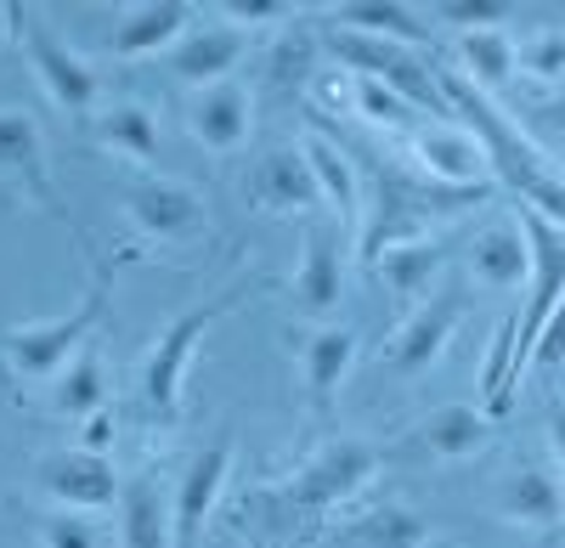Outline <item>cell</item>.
I'll return each instance as SVG.
<instances>
[{"mask_svg":"<svg viewBox=\"0 0 565 548\" xmlns=\"http://www.w3.org/2000/svg\"><path fill=\"white\" fill-rule=\"evenodd\" d=\"M79 447H85V452H108V447H114V413H108V407L79 425Z\"/></svg>","mask_w":565,"mask_h":548,"instance_id":"obj_35","label":"cell"},{"mask_svg":"<svg viewBox=\"0 0 565 548\" xmlns=\"http://www.w3.org/2000/svg\"><path fill=\"white\" fill-rule=\"evenodd\" d=\"M532 119H537L543 130H554V136H565V97H548V103H543V108H537Z\"/></svg>","mask_w":565,"mask_h":548,"instance_id":"obj_37","label":"cell"},{"mask_svg":"<svg viewBox=\"0 0 565 548\" xmlns=\"http://www.w3.org/2000/svg\"><path fill=\"white\" fill-rule=\"evenodd\" d=\"M514 68L537 85H559L565 79V29H537L514 45Z\"/></svg>","mask_w":565,"mask_h":548,"instance_id":"obj_30","label":"cell"},{"mask_svg":"<svg viewBox=\"0 0 565 548\" xmlns=\"http://www.w3.org/2000/svg\"><path fill=\"white\" fill-rule=\"evenodd\" d=\"M125 226L141 244H199L210 233V209L186 181H136L125 193Z\"/></svg>","mask_w":565,"mask_h":548,"instance_id":"obj_6","label":"cell"},{"mask_svg":"<svg viewBox=\"0 0 565 548\" xmlns=\"http://www.w3.org/2000/svg\"><path fill=\"white\" fill-rule=\"evenodd\" d=\"M306 159H311V170H317V187H322V204H328V215H334V226H340L345 238H356V233H362V209H367V193H362L356 164H351L334 142H328V136H311Z\"/></svg>","mask_w":565,"mask_h":548,"instance_id":"obj_22","label":"cell"},{"mask_svg":"<svg viewBox=\"0 0 565 548\" xmlns=\"http://www.w3.org/2000/svg\"><path fill=\"white\" fill-rule=\"evenodd\" d=\"M458 63H463V79L476 90H503L514 79V40L503 29H476V34H458Z\"/></svg>","mask_w":565,"mask_h":548,"instance_id":"obj_27","label":"cell"},{"mask_svg":"<svg viewBox=\"0 0 565 548\" xmlns=\"http://www.w3.org/2000/svg\"><path fill=\"white\" fill-rule=\"evenodd\" d=\"M351 368H356V329L351 323H322L300 340V374H306V396L317 413H328L340 401Z\"/></svg>","mask_w":565,"mask_h":548,"instance_id":"obj_17","label":"cell"},{"mask_svg":"<svg viewBox=\"0 0 565 548\" xmlns=\"http://www.w3.org/2000/svg\"><path fill=\"white\" fill-rule=\"evenodd\" d=\"M12 12L18 7H0V45H7V34H12Z\"/></svg>","mask_w":565,"mask_h":548,"instance_id":"obj_38","label":"cell"},{"mask_svg":"<svg viewBox=\"0 0 565 548\" xmlns=\"http://www.w3.org/2000/svg\"><path fill=\"white\" fill-rule=\"evenodd\" d=\"M18 34H23V45H29V63H34V79H40L45 97H52L68 119H90V114H97V103H103V74L90 68L74 45H63L45 23H18Z\"/></svg>","mask_w":565,"mask_h":548,"instance_id":"obj_8","label":"cell"},{"mask_svg":"<svg viewBox=\"0 0 565 548\" xmlns=\"http://www.w3.org/2000/svg\"><path fill=\"white\" fill-rule=\"evenodd\" d=\"M509 0H441V7H430L436 23L458 29V34H476V29H503L509 23Z\"/></svg>","mask_w":565,"mask_h":548,"instance_id":"obj_32","label":"cell"},{"mask_svg":"<svg viewBox=\"0 0 565 548\" xmlns=\"http://www.w3.org/2000/svg\"><path fill=\"white\" fill-rule=\"evenodd\" d=\"M548 447L554 464H565V401H548Z\"/></svg>","mask_w":565,"mask_h":548,"instance_id":"obj_36","label":"cell"},{"mask_svg":"<svg viewBox=\"0 0 565 548\" xmlns=\"http://www.w3.org/2000/svg\"><path fill=\"white\" fill-rule=\"evenodd\" d=\"M186 130L199 136L210 153H238L255 130V90L244 79H221L186 103Z\"/></svg>","mask_w":565,"mask_h":548,"instance_id":"obj_14","label":"cell"},{"mask_svg":"<svg viewBox=\"0 0 565 548\" xmlns=\"http://www.w3.org/2000/svg\"><path fill=\"white\" fill-rule=\"evenodd\" d=\"M193 29V7L186 0H141V7H125V18L108 34V57L114 63H141L159 57Z\"/></svg>","mask_w":565,"mask_h":548,"instance_id":"obj_16","label":"cell"},{"mask_svg":"<svg viewBox=\"0 0 565 548\" xmlns=\"http://www.w3.org/2000/svg\"><path fill=\"white\" fill-rule=\"evenodd\" d=\"M492 509L509 526H526V531H554L565 520V481L543 464H514L498 492H492Z\"/></svg>","mask_w":565,"mask_h":548,"instance_id":"obj_15","label":"cell"},{"mask_svg":"<svg viewBox=\"0 0 565 548\" xmlns=\"http://www.w3.org/2000/svg\"><path fill=\"white\" fill-rule=\"evenodd\" d=\"M463 311H469V300H463V289H436L424 305H413L407 316H402V329L391 334V345L380 351V368L385 374H396V379H418V374H430L436 362H441V351L452 345V334H458V323H463Z\"/></svg>","mask_w":565,"mask_h":548,"instance_id":"obj_5","label":"cell"},{"mask_svg":"<svg viewBox=\"0 0 565 548\" xmlns=\"http://www.w3.org/2000/svg\"><path fill=\"white\" fill-rule=\"evenodd\" d=\"M559 368H565V300H559V311L548 316V329L537 334L532 368H526V374H559Z\"/></svg>","mask_w":565,"mask_h":548,"instance_id":"obj_34","label":"cell"},{"mask_svg":"<svg viewBox=\"0 0 565 548\" xmlns=\"http://www.w3.org/2000/svg\"><path fill=\"white\" fill-rule=\"evenodd\" d=\"M244 193L255 209L271 215H317L322 209V187H317V170L306 159V148H271L255 159Z\"/></svg>","mask_w":565,"mask_h":548,"instance_id":"obj_12","label":"cell"},{"mask_svg":"<svg viewBox=\"0 0 565 548\" xmlns=\"http://www.w3.org/2000/svg\"><path fill=\"white\" fill-rule=\"evenodd\" d=\"M351 108H356L367 125H380V130H402V125H413V114H418L402 90H391L385 79H373V74H356V79H351Z\"/></svg>","mask_w":565,"mask_h":548,"instance_id":"obj_29","label":"cell"},{"mask_svg":"<svg viewBox=\"0 0 565 548\" xmlns=\"http://www.w3.org/2000/svg\"><path fill=\"white\" fill-rule=\"evenodd\" d=\"M447 255H452V244H447V238L402 244V249H385L380 260H373V278L385 283V294H391L402 311H413V305H424V300H430V294L441 289Z\"/></svg>","mask_w":565,"mask_h":548,"instance_id":"obj_19","label":"cell"},{"mask_svg":"<svg viewBox=\"0 0 565 548\" xmlns=\"http://www.w3.org/2000/svg\"><path fill=\"white\" fill-rule=\"evenodd\" d=\"M0 175L18 181V187H23L40 209H57V198H52V170H45L40 119L23 114V108H0Z\"/></svg>","mask_w":565,"mask_h":548,"instance_id":"obj_18","label":"cell"},{"mask_svg":"<svg viewBox=\"0 0 565 548\" xmlns=\"http://www.w3.org/2000/svg\"><path fill=\"white\" fill-rule=\"evenodd\" d=\"M244 300H249V283L226 289V294H215V300H204V305H193V311H181L175 323L159 329V340L148 345V356H141V368H136V407H141V419H148V425H164V430H170V425L181 419L186 362H193L199 340L221 323L226 311H238Z\"/></svg>","mask_w":565,"mask_h":548,"instance_id":"obj_3","label":"cell"},{"mask_svg":"<svg viewBox=\"0 0 565 548\" xmlns=\"http://www.w3.org/2000/svg\"><path fill=\"white\" fill-rule=\"evenodd\" d=\"M221 12H226V23L232 29H260V23H295V0H221Z\"/></svg>","mask_w":565,"mask_h":548,"instance_id":"obj_33","label":"cell"},{"mask_svg":"<svg viewBox=\"0 0 565 548\" xmlns=\"http://www.w3.org/2000/svg\"><path fill=\"white\" fill-rule=\"evenodd\" d=\"M108 294H114V260H97L85 294L63 316L0 329V368H7L18 385H57V374L85 351V340L97 334V323L108 316Z\"/></svg>","mask_w":565,"mask_h":548,"instance_id":"obj_2","label":"cell"},{"mask_svg":"<svg viewBox=\"0 0 565 548\" xmlns=\"http://www.w3.org/2000/svg\"><path fill=\"white\" fill-rule=\"evenodd\" d=\"M311 63H317V40H311V29L289 23V29L271 40V52L260 57V79H266L271 97H289V103H295V90L311 79Z\"/></svg>","mask_w":565,"mask_h":548,"instance_id":"obj_28","label":"cell"},{"mask_svg":"<svg viewBox=\"0 0 565 548\" xmlns=\"http://www.w3.org/2000/svg\"><path fill=\"white\" fill-rule=\"evenodd\" d=\"M34 481H40V492L52 497L57 509H79V515L119 509V492H125L108 452H85V447L45 452V459L34 464Z\"/></svg>","mask_w":565,"mask_h":548,"instance_id":"obj_7","label":"cell"},{"mask_svg":"<svg viewBox=\"0 0 565 548\" xmlns=\"http://www.w3.org/2000/svg\"><path fill=\"white\" fill-rule=\"evenodd\" d=\"M413 164L424 181L436 187H487L492 181V159L476 142V130L458 119H430L413 130Z\"/></svg>","mask_w":565,"mask_h":548,"instance_id":"obj_11","label":"cell"},{"mask_svg":"<svg viewBox=\"0 0 565 548\" xmlns=\"http://www.w3.org/2000/svg\"><path fill=\"white\" fill-rule=\"evenodd\" d=\"M97 142L130 164H159V119L141 103H114L97 119Z\"/></svg>","mask_w":565,"mask_h":548,"instance_id":"obj_26","label":"cell"},{"mask_svg":"<svg viewBox=\"0 0 565 548\" xmlns=\"http://www.w3.org/2000/svg\"><path fill=\"white\" fill-rule=\"evenodd\" d=\"M380 464H385V447L373 441H328L289 475L260 481L238 497V531L266 537L271 548H295V537H311L334 509H345L380 475Z\"/></svg>","mask_w":565,"mask_h":548,"instance_id":"obj_1","label":"cell"},{"mask_svg":"<svg viewBox=\"0 0 565 548\" xmlns=\"http://www.w3.org/2000/svg\"><path fill=\"white\" fill-rule=\"evenodd\" d=\"M498 419H487L476 401H447L436 413H424L407 436H396L385 447V464H458L476 459V452L492 441Z\"/></svg>","mask_w":565,"mask_h":548,"instance_id":"obj_4","label":"cell"},{"mask_svg":"<svg viewBox=\"0 0 565 548\" xmlns=\"http://www.w3.org/2000/svg\"><path fill=\"white\" fill-rule=\"evenodd\" d=\"M119 548H175L170 492L153 475H130L119 492Z\"/></svg>","mask_w":565,"mask_h":548,"instance_id":"obj_23","label":"cell"},{"mask_svg":"<svg viewBox=\"0 0 565 548\" xmlns=\"http://www.w3.org/2000/svg\"><path fill=\"white\" fill-rule=\"evenodd\" d=\"M249 57V34L232 29V23H204V29H186L170 52H164V68L170 79L193 85V90H210L221 79H232V68H238Z\"/></svg>","mask_w":565,"mask_h":548,"instance_id":"obj_13","label":"cell"},{"mask_svg":"<svg viewBox=\"0 0 565 548\" xmlns=\"http://www.w3.org/2000/svg\"><path fill=\"white\" fill-rule=\"evenodd\" d=\"M226 475H232V441L226 436H215L204 452H193V459L181 464V475L170 486V531H175V548H199L204 542V526L221 509Z\"/></svg>","mask_w":565,"mask_h":548,"instance_id":"obj_9","label":"cell"},{"mask_svg":"<svg viewBox=\"0 0 565 548\" xmlns=\"http://www.w3.org/2000/svg\"><path fill=\"white\" fill-rule=\"evenodd\" d=\"M469 278L481 289H514L532 278V249H526V233L521 221H487L476 244H469Z\"/></svg>","mask_w":565,"mask_h":548,"instance_id":"obj_21","label":"cell"},{"mask_svg":"<svg viewBox=\"0 0 565 548\" xmlns=\"http://www.w3.org/2000/svg\"><path fill=\"white\" fill-rule=\"evenodd\" d=\"M40 548H108V531L97 515L52 509V515H40Z\"/></svg>","mask_w":565,"mask_h":548,"instance_id":"obj_31","label":"cell"},{"mask_svg":"<svg viewBox=\"0 0 565 548\" xmlns=\"http://www.w3.org/2000/svg\"><path fill=\"white\" fill-rule=\"evenodd\" d=\"M45 407H52V419H74V425H85L90 413H103V407H108V368H103V356L79 351L68 368L57 374Z\"/></svg>","mask_w":565,"mask_h":548,"instance_id":"obj_25","label":"cell"},{"mask_svg":"<svg viewBox=\"0 0 565 548\" xmlns=\"http://www.w3.org/2000/svg\"><path fill=\"white\" fill-rule=\"evenodd\" d=\"M328 29H351V34L391 40V45H424L430 40V23L413 7H402V0H345V7L328 12Z\"/></svg>","mask_w":565,"mask_h":548,"instance_id":"obj_24","label":"cell"},{"mask_svg":"<svg viewBox=\"0 0 565 548\" xmlns=\"http://www.w3.org/2000/svg\"><path fill=\"white\" fill-rule=\"evenodd\" d=\"M436 537V526L407 504H367L345 526L322 537V548H424Z\"/></svg>","mask_w":565,"mask_h":548,"instance_id":"obj_20","label":"cell"},{"mask_svg":"<svg viewBox=\"0 0 565 548\" xmlns=\"http://www.w3.org/2000/svg\"><path fill=\"white\" fill-rule=\"evenodd\" d=\"M289 300H295L300 316H311V323H322V316L340 311V300H345V233L334 221H311L306 226Z\"/></svg>","mask_w":565,"mask_h":548,"instance_id":"obj_10","label":"cell"}]
</instances>
